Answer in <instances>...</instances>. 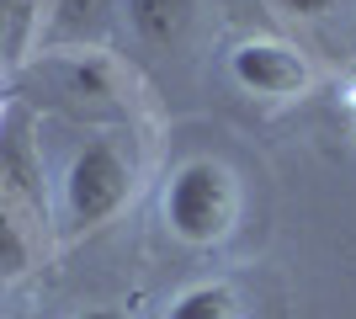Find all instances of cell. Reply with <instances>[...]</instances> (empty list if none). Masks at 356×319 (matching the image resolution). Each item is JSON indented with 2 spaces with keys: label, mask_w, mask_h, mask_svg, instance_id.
<instances>
[{
  "label": "cell",
  "mask_w": 356,
  "mask_h": 319,
  "mask_svg": "<svg viewBox=\"0 0 356 319\" xmlns=\"http://www.w3.org/2000/svg\"><path fill=\"white\" fill-rule=\"evenodd\" d=\"M229 75L245 85V91L255 96H298L303 85H309V64H303V54L287 43H271V38H250V43H239L234 54H229Z\"/></svg>",
  "instance_id": "obj_3"
},
{
  "label": "cell",
  "mask_w": 356,
  "mask_h": 319,
  "mask_svg": "<svg viewBox=\"0 0 356 319\" xmlns=\"http://www.w3.org/2000/svg\"><path fill=\"white\" fill-rule=\"evenodd\" d=\"M346 106H351V117H356V85H351V96H346Z\"/></svg>",
  "instance_id": "obj_11"
},
{
  "label": "cell",
  "mask_w": 356,
  "mask_h": 319,
  "mask_svg": "<svg viewBox=\"0 0 356 319\" xmlns=\"http://www.w3.org/2000/svg\"><path fill=\"white\" fill-rule=\"evenodd\" d=\"M27 266H32V240L22 229V218L11 213L6 192H0V277H22Z\"/></svg>",
  "instance_id": "obj_6"
},
{
  "label": "cell",
  "mask_w": 356,
  "mask_h": 319,
  "mask_svg": "<svg viewBox=\"0 0 356 319\" xmlns=\"http://www.w3.org/2000/svg\"><path fill=\"white\" fill-rule=\"evenodd\" d=\"M234 213H239V186L218 160H186L165 186V224L186 245L229 240Z\"/></svg>",
  "instance_id": "obj_1"
},
{
  "label": "cell",
  "mask_w": 356,
  "mask_h": 319,
  "mask_svg": "<svg viewBox=\"0 0 356 319\" xmlns=\"http://www.w3.org/2000/svg\"><path fill=\"white\" fill-rule=\"evenodd\" d=\"M106 22V0H59V32L64 38H90Z\"/></svg>",
  "instance_id": "obj_7"
},
{
  "label": "cell",
  "mask_w": 356,
  "mask_h": 319,
  "mask_svg": "<svg viewBox=\"0 0 356 319\" xmlns=\"http://www.w3.org/2000/svg\"><path fill=\"white\" fill-rule=\"evenodd\" d=\"M27 11H32V0H0V54L16 43V27L27 22Z\"/></svg>",
  "instance_id": "obj_8"
},
{
  "label": "cell",
  "mask_w": 356,
  "mask_h": 319,
  "mask_svg": "<svg viewBox=\"0 0 356 319\" xmlns=\"http://www.w3.org/2000/svg\"><path fill=\"white\" fill-rule=\"evenodd\" d=\"M128 22L149 48H170L192 27V0H128Z\"/></svg>",
  "instance_id": "obj_4"
},
{
  "label": "cell",
  "mask_w": 356,
  "mask_h": 319,
  "mask_svg": "<svg viewBox=\"0 0 356 319\" xmlns=\"http://www.w3.org/2000/svg\"><path fill=\"white\" fill-rule=\"evenodd\" d=\"M165 319H239V298L223 282H197L165 309Z\"/></svg>",
  "instance_id": "obj_5"
},
{
  "label": "cell",
  "mask_w": 356,
  "mask_h": 319,
  "mask_svg": "<svg viewBox=\"0 0 356 319\" xmlns=\"http://www.w3.org/2000/svg\"><path fill=\"white\" fill-rule=\"evenodd\" d=\"M335 0H282V11H293V16H325Z\"/></svg>",
  "instance_id": "obj_9"
},
{
  "label": "cell",
  "mask_w": 356,
  "mask_h": 319,
  "mask_svg": "<svg viewBox=\"0 0 356 319\" xmlns=\"http://www.w3.org/2000/svg\"><path fill=\"white\" fill-rule=\"evenodd\" d=\"M134 192V160L112 138H90L86 149L70 160L64 176V213L74 229H102L106 218H118L122 202Z\"/></svg>",
  "instance_id": "obj_2"
},
{
  "label": "cell",
  "mask_w": 356,
  "mask_h": 319,
  "mask_svg": "<svg viewBox=\"0 0 356 319\" xmlns=\"http://www.w3.org/2000/svg\"><path fill=\"white\" fill-rule=\"evenodd\" d=\"M80 319H128V314H118V309H86Z\"/></svg>",
  "instance_id": "obj_10"
}]
</instances>
